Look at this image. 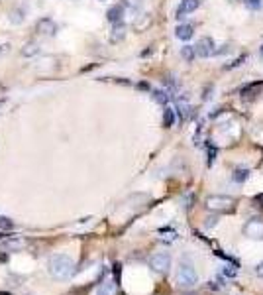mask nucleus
Listing matches in <instances>:
<instances>
[{
	"label": "nucleus",
	"instance_id": "f257e3e1",
	"mask_svg": "<svg viewBox=\"0 0 263 295\" xmlns=\"http://www.w3.org/2000/svg\"><path fill=\"white\" fill-rule=\"evenodd\" d=\"M73 272H75V262L65 254H57L49 260V274L59 281L69 279L73 276Z\"/></svg>",
	"mask_w": 263,
	"mask_h": 295
},
{
	"label": "nucleus",
	"instance_id": "f03ea898",
	"mask_svg": "<svg viewBox=\"0 0 263 295\" xmlns=\"http://www.w3.org/2000/svg\"><path fill=\"white\" fill-rule=\"evenodd\" d=\"M234 205H236V199L228 195H210L206 199V209L214 213H228L234 209Z\"/></svg>",
	"mask_w": 263,
	"mask_h": 295
},
{
	"label": "nucleus",
	"instance_id": "7ed1b4c3",
	"mask_svg": "<svg viewBox=\"0 0 263 295\" xmlns=\"http://www.w3.org/2000/svg\"><path fill=\"white\" fill-rule=\"evenodd\" d=\"M177 279H179V283L183 285V287H194L196 285V281H198V276H196V272H194V268L191 266V264H181L179 266V272H177Z\"/></svg>",
	"mask_w": 263,
	"mask_h": 295
},
{
	"label": "nucleus",
	"instance_id": "20e7f679",
	"mask_svg": "<svg viewBox=\"0 0 263 295\" xmlns=\"http://www.w3.org/2000/svg\"><path fill=\"white\" fill-rule=\"evenodd\" d=\"M244 236L251 240H263V219H249L244 224Z\"/></svg>",
	"mask_w": 263,
	"mask_h": 295
},
{
	"label": "nucleus",
	"instance_id": "39448f33",
	"mask_svg": "<svg viewBox=\"0 0 263 295\" xmlns=\"http://www.w3.org/2000/svg\"><path fill=\"white\" fill-rule=\"evenodd\" d=\"M149 266H151V270L157 272V274H167L169 268H171V256H169L167 252H159V254L151 256Z\"/></svg>",
	"mask_w": 263,
	"mask_h": 295
},
{
	"label": "nucleus",
	"instance_id": "423d86ee",
	"mask_svg": "<svg viewBox=\"0 0 263 295\" xmlns=\"http://www.w3.org/2000/svg\"><path fill=\"white\" fill-rule=\"evenodd\" d=\"M194 49H196V55H198V57H210L212 54H216L214 39H212V37H200L198 43L194 45Z\"/></svg>",
	"mask_w": 263,
	"mask_h": 295
},
{
	"label": "nucleus",
	"instance_id": "0eeeda50",
	"mask_svg": "<svg viewBox=\"0 0 263 295\" xmlns=\"http://www.w3.org/2000/svg\"><path fill=\"white\" fill-rule=\"evenodd\" d=\"M35 30H37V34L39 36H53L55 32H57V24L51 20V18H39L37 22H35Z\"/></svg>",
	"mask_w": 263,
	"mask_h": 295
},
{
	"label": "nucleus",
	"instance_id": "6e6552de",
	"mask_svg": "<svg viewBox=\"0 0 263 295\" xmlns=\"http://www.w3.org/2000/svg\"><path fill=\"white\" fill-rule=\"evenodd\" d=\"M198 6H200V0H183V2L179 4V8H177V18H179V20L185 18L187 14L194 12Z\"/></svg>",
	"mask_w": 263,
	"mask_h": 295
},
{
	"label": "nucleus",
	"instance_id": "1a4fd4ad",
	"mask_svg": "<svg viewBox=\"0 0 263 295\" xmlns=\"http://www.w3.org/2000/svg\"><path fill=\"white\" fill-rule=\"evenodd\" d=\"M126 24L124 22H116V24H112V32H110V41L112 43H116V41H122L124 37H126Z\"/></svg>",
	"mask_w": 263,
	"mask_h": 295
},
{
	"label": "nucleus",
	"instance_id": "9d476101",
	"mask_svg": "<svg viewBox=\"0 0 263 295\" xmlns=\"http://www.w3.org/2000/svg\"><path fill=\"white\" fill-rule=\"evenodd\" d=\"M124 10H126V8H124L122 4H116V6L108 8V12H106V18H108V22H112V24H116V22H122Z\"/></svg>",
	"mask_w": 263,
	"mask_h": 295
},
{
	"label": "nucleus",
	"instance_id": "9b49d317",
	"mask_svg": "<svg viewBox=\"0 0 263 295\" xmlns=\"http://www.w3.org/2000/svg\"><path fill=\"white\" fill-rule=\"evenodd\" d=\"M193 34H194V28H193L191 24H181V26H177V30H175V36H177L179 39H183V41L191 39Z\"/></svg>",
	"mask_w": 263,
	"mask_h": 295
},
{
	"label": "nucleus",
	"instance_id": "f8f14e48",
	"mask_svg": "<svg viewBox=\"0 0 263 295\" xmlns=\"http://www.w3.org/2000/svg\"><path fill=\"white\" fill-rule=\"evenodd\" d=\"M39 54V45L35 43V41H30V43H26L24 47H22V55L24 57H34V55H37Z\"/></svg>",
	"mask_w": 263,
	"mask_h": 295
},
{
	"label": "nucleus",
	"instance_id": "ddd939ff",
	"mask_svg": "<svg viewBox=\"0 0 263 295\" xmlns=\"http://www.w3.org/2000/svg\"><path fill=\"white\" fill-rule=\"evenodd\" d=\"M26 20V8H14L12 12H10V22L12 24H22Z\"/></svg>",
	"mask_w": 263,
	"mask_h": 295
},
{
	"label": "nucleus",
	"instance_id": "4468645a",
	"mask_svg": "<svg viewBox=\"0 0 263 295\" xmlns=\"http://www.w3.org/2000/svg\"><path fill=\"white\" fill-rule=\"evenodd\" d=\"M114 283L110 281V279H106V281H102L100 283V287H98V291H96V295H114Z\"/></svg>",
	"mask_w": 263,
	"mask_h": 295
},
{
	"label": "nucleus",
	"instance_id": "2eb2a0df",
	"mask_svg": "<svg viewBox=\"0 0 263 295\" xmlns=\"http://www.w3.org/2000/svg\"><path fill=\"white\" fill-rule=\"evenodd\" d=\"M122 6L130 12H140L143 6V0H122Z\"/></svg>",
	"mask_w": 263,
	"mask_h": 295
},
{
	"label": "nucleus",
	"instance_id": "dca6fc26",
	"mask_svg": "<svg viewBox=\"0 0 263 295\" xmlns=\"http://www.w3.org/2000/svg\"><path fill=\"white\" fill-rule=\"evenodd\" d=\"M151 96H153V101L159 103V105H167L169 103V92L167 91H151Z\"/></svg>",
	"mask_w": 263,
	"mask_h": 295
},
{
	"label": "nucleus",
	"instance_id": "f3484780",
	"mask_svg": "<svg viewBox=\"0 0 263 295\" xmlns=\"http://www.w3.org/2000/svg\"><path fill=\"white\" fill-rule=\"evenodd\" d=\"M173 122H175V111L169 109V107H165V111H163V126H165V128H171Z\"/></svg>",
	"mask_w": 263,
	"mask_h": 295
},
{
	"label": "nucleus",
	"instance_id": "a211bd4d",
	"mask_svg": "<svg viewBox=\"0 0 263 295\" xmlns=\"http://www.w3.org/2000/svg\"><path fill=\"white\" fill-rule=\"evenodd\" d=\"M247 177H249V169H244V167H240L232 173V179L236 183H244V181H247Z\"/></svg>",
	"mask_w": 263,
	"mask_h": 295
},
{
	"label": "nucleus",
	"instance_id": "6ab92c4d",
	"mask_svg": "<svg viewBox=\"0 0 263 295\" xmlns=\"http://www.w3.org/2000/svg\"><path fill=\"white\" fill-rule=\"evenodd\" d=\"M181 55H183V59H185V61H193V59H194V55H196L194 45H185V47L181 49Z\"/></svg>",
	"mask_w": 263,
	"mask_h": 295
},
{
	"label": "nucleus",
	"instance_id": "aec40b11",
	"mask_svg": "<svg viewBox=\"0 0 263 295\" xmlns=\"http://www.w3.org/2000/svg\"><path fill=\"white\" fill-rule=\"evenodd\" d=\"M177 111H179L181 120H187V118H189V114H191V107H189L187 103H179V105H177Z\"/></svg>",
	"mask_w": 263,
	"mask_h": 295
},
{
	"label": "nucleus",
	"instance_id": "412c9836",
	"mask_svg": "<svg viewBox=\"0 0 263 295\" xmlns=\"http://www.w3.org/2000/svg\"><path fill=\"white\" fill-rule=\"evenodd\" d=\"M14 228V222L6 217H0V230H12Z\"/></svg>",
	"mask_w": 263,
	"mask_h": 295
},
{
	"label": "nucleus",
	"instance_id": "4be33fe9",
	"mask_svg": "<svg viewBox=\"0 0 263 295\" xmlns=\"http://www.w3.org/2000/svg\"><path fill=\"white\" fill-rule=\"evenodd\" d=\"M244 2L249 10H259L261 8V0H244Z\"/></svg>",
	"mask_w": 263,
	"mask_h": 295
},
{
	"label": "nucleus",
	"instance_id": "5701e85b",
	"mask_svg": "<svg viewBox=\"0 0 263 295\" xmlns=\"http://www.w3.org/2000/svg\"><path fill=\"white\" fill-rule=\"evenodd\" d=\"M214 160H216V150L212 146H208V166H212Z\"/></svg>",
	"mask_w": 263,
	"mask_h": 295
},
{
	"label": "nucleus",
	"instance_id": "b1692460",
	"mask_svg": "<svg viewBox=\"0 0 263 295\" xmlns=\"http://www.w3.org/2000/svg\"><path fill=\"white\" fill-rule=\"evenodd\" d=\"M216 224H218V217H208L206 222H204L206 228H212V226H216Z\"/></svg>",
	"mask_w": 263,
	"mask_h": 295
},
{
	"label": "nucleus",
	"instance_id": "393cba45",
	"mask_svg": "<svg viewBox=\"0 0 263 295\" xmlns=\"http://www.w3.org/2000/svg\"><path fill=\"white\" fill-rule=\"evenodd\" d=\"M10 52V45L8 43H2V45H0V55H2V54H8Z\"/></svg>",
	"mask_w": 263,
	"mask_h": 295
},
{
	"label": "nucleus",
	"instance_id": "a878e982",
	"mask_svg": "<svg viewBox=\"0 0 263 295\" xmlns=\"http://www.w3.org/2000/svg\"><path fill=\"white\" fill-rule=\"evenodd\" d=\"M255 274H257L259 277H263V262H261V264H259V266L255 268Z\"/></svg>",
	"mask_w": 263,
	"mask_h": 295
},
{
	"label": "nucleus",
	"instance_id": "bb28decb",
	"mask_svg": "<svg viewBox=\"0 0 263 295\" xmlns=\"http://www.w3.org/2000/svg\"><path fill=\"white\" fill-rule=\"evenodd\" d=\"M259 54H261V57H263V45H261V49H259Z\"/></svg>",
	"mask_w": 263,
	"mask_h": 295
},
{
	"label": "nucleus",
	"instance_id": "cd10ccee",
	"mask_svg": "<svg viewBox=\"0 0 263 295\" xmlns=\"http://www.w3.org/2000/svg\"><path fill=\"white\" fill-rule=\"evenodd\" d=\"M0 295H10V293H0Z\"/></svg>",
	"mask_w": 263,
	"mask_h": 295
},
{
	"label": "nucleus",
	"instance_id": "c85d7f7f",
	"mask_svg": "<svg viewBox=\"0 0 263 295\" xmlns=\"http://www.w3.org/2000/svg\"><path fill=\"white\" fill-rule=\"evenodd\" d=\"M100 2H106V0H100Z\"/></svg>",
	"mask_w": 263,
	"mask_h": 295
}]
</instances>
